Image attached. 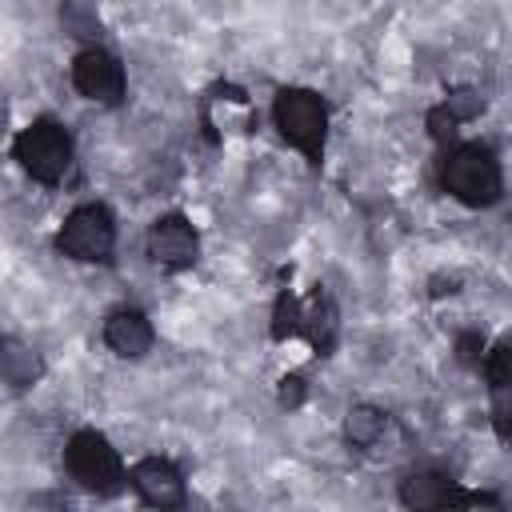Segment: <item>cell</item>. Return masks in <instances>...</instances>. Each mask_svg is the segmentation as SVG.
Wrapping results in <instances>:
<instances>
[{
    "mask_svg": "<svg viewBox=\"0 0 512 512\" xmlns=\"http://www.w3.org/2000/svg\"><path fill=\"white\" fill-rule=\"evenodd\" d=\"M440 184H444L448 196H456L468 208L496 204L500 200V188H504L496 156L488 148H480V144H456V148H448L444 160H440Z\"/></svg>",
    "mask_w": 512,
    "mask_h": 512,
    "instance_id": "obj_1",
    "label": "cell"
},
{
    "mask_svg": "<svg viewBox=\"0 0 512 512\" xmlns=\"http://www.w3.org/2000/svg\"><path fill=\"white\" fill-rule=\"evenodd\" d=\"M276 128L288 144H296L312 164H320L324 156V132H328V112H324V100L308 88H284L276 96Z\"/></svg>",
    "mask_w": 512,
    "mask_h": 512,
    "instance_id": "obj_2",
    "label": "cell"
},
{
    "mask_svg": "<svg viewBox=\"0 0 512 512\" xmlns=\"http://www.w3.org/2000/svg\"><path fill=\"white\" fill-rule=\"evenodd\" d=\"M12 152H16L20 168H24L32 180H40V184H60L64 172L72 168V140H68V132H64L56 120H36V124H28V128L16 136Z\"/></svg>",
    "mask_w": 512,
    "mask_h": 512,
    "instance_id": "obj_3",
    "label": "cell"
},
{
    "mask_svg": "<svg viewBox=\"0 0 512 512\" xmlns=\"http://www.w3.org/2000/svg\"><path fill=\"white\" fill-rule=\"evenodd\" d=\"M112 244H116V224L104 204H80L56 236V248L72 260H108Z\"/></svg>",
    "mask_w": 512,
    "mask_h": 512,
    "instance_id": "obj_4",
    "label": "cell"
},
{
    "mask_svg": "<svg viewBox=\"0 0 512 512\" xmlns=\"http://www.w3.org/2000/svg\"><path fill=\"white\" fill-rule=\"evenodd\" d=\"M68 472L92 488V492H116L124 484V464L116 456V448L100 436V432H76L68 440Z\"/></svg>",
    "mask_w": 512,
    "mask_h": 512,
    "instance_id": "obj_5",
    "label": "cell"
},
{
    "mask_svg": "<svg viewBox=\"0 0 512 512\" xmlns=\"http://www.w3.org/2000/svg\"><path fill=\"white\" fill-rule=\"evenodd\" d=\"M72 84L80 96L96 100V104H116L124 96V68L112 52L104 48H84L72 64Z\"/></svg>",
    "mask_w": 512,
    "mask_h": 512,
    "instance_id": "obj_6",
    "label": "cell"
},
{
    "mask_svg": "<svg viewBox=\"0 0 512 512\" xmlns=\"http://www.w3.org/2000/svg\"><path fill=\"white\" fill-rule=\"evenodd\" d=\"M400 500L408 508H448V504H488V508H500V496L460 492L444 472H412L408 480H400Z\"/></svg>",
    "mask_w": 512,
    "mask_h": 512,
    "instance_id": "obj_7",
    "label": "cell"
},
{
    "mask_svg": "<svg viewBox=\"0 0 512 512\" xmlns=\"http://www.w3.org/2000/svg\"><path fill=\"white\" fill-rule=\"evenodd\" d=\"M196 252H200V240H196V228L184 220V216H160L148 232V256L164 268H188L196 264Z\"/></svg>",
    "mask_w": 512,
    "mask_h": 512,
    "instance_id": "obj_8",
    "label": "cell"
},
{
    "mask_svg": "<svg viewBox=\"0 0 512 512\" xmlns=\"http://www.w3.org/2000/svg\"><path fill=\"white\" fill-rule=\"evenodd\" d=\"M132 488H136L140 500L152 504V508H176V504H184V480H180V472H176L168 460H160V456H148V460H140V464L132 468Z\"/></svg>",
    "mask_w": 512,
    "mask_h": 512,
    "instance_id": "obj_9",
    "label": "cell"
},
{
    "mask_svg": "<svg viewBox=\"0 0 512 512\" xmlns=\"http://www.w3.org/2000/svg\"><path fill=\"white\" fill-rule=\"evenodd\" d=\"M104 344H108L116 356H124V360L144 356V352L152 348V324H148V316L136 312V308L112 312V316L104 320Z\"/></svg>",
    "mask_w": 512,
    "mask_h": 512,
    "instance_id": "obj_10",
    "label": "cell"
},
{
    "mask_svg": "<svg viewBox=\"0 0 512 512\" xmlns=\"http://www.w3.org/2000/svg\"><path fill=\"white\" fill-rule=\"evenodd\" d=\"M300 324L308 328V336H312V344H316V348H328V344H332V328H336V312H332L328 296L312 292L308 308L300 312Z\"/></svg>",
    "mask_w": 512,
    "mask_h": 512,
    "instance_id": "obj_11",
    "label": "cell"
},
{
    "mask_svg": "<svg viewBox=\"0 0 512 512\" xmlns=\"http://www.w3.org/2000/svg\"><path fill=\"white\" fill-rule=\"evenodd\" d=\"M384 412L380 408H372V404H356L352 412H348V420H344V432H348V440L352 444H360V448H368V444H376L380 440V432H384Z\"/></svg>",
    "mask_w": 512,
    "mask_h": 512,
    "instance_id": "obj_12",
    "label": "cell"
},
{
    "mask_svg": "<svg viewBox=\"0 0 512 512\" xmlns=\"http://www.w3.org/2000/svg\"><path fill=\"white\" fill-rule=\"evenodd\" d=\"M4 376H8L16 388H24V384H32V380L40 376V360H36L24 344L4 340Z\"/></svg>",
    "mask_w": 512,
    "mask_h": 512,
    "instance_id": "obj_13",
    "label": "cell"
},
{
    "mask_svg": "<svg viewBox=\"0 0 512 512\" xmlns=\"http://www.w3.org/2000/svg\"><path fill=\"white\" fill-rule=\"evenodd\" d=\"M444 104H448V112H452L460 124H464V120H476V116L484 112V96H480L476 88H456V92H448Z\"/></svg>",
    "mask_w": 512,
    "mask_h": 512,
    "instance_id": "obj_14",
    "label": "cell"
},
{
    "mask_svg": "<svg viewBox=\"0 0 512 512\" xmlns=\"http://www.w3.org/2000/svg\"><path fill=\"white\" fill-rule=\"evenodd\" d=\"M300 312H304V308H300L288 292H280V300H276V320H272V336L284 340L288 332H296V328H300Z\"/></svg>",
    "mask_w": 512,
    "mask_h": 512,
    "instance_id": "obj_15",
    "label": "cell"
},
{
    "mask_svg": "<svg viewBox=\"0 0 512 512\" xmlns=\"http://www.w3.org/2000/svg\"><path fill=\"white\" fill-rule=\"evenodd\" d=\"M488 380L500 392H512V348H496L488 356Z\"/></svg>",
    "mask_w": 512,
    "mask_h": 512,
    "instance_id": "obj_16",
    "label": "cell"
},
{
    "mask_svg": "<svg viewBox=\"0 0 512 512\" xmlns=\"http://www.w3.org/2000/svg\"><path fill=\"white\" fill-rule=\"evenodd\" d=\"M456 128H460V120L448 112V104H436V108L428 112V132H432L436 144H448V140L456 136Z\"/></svg>",
    "mask_w": 512,
    "mask_h": 512,
    "instance_id": "obj_17",
    "label": "cell"
},
{
    "mask_svg": "<svg viewBox=\"0 0 512 512\" xmlns=\"http://www.w3.org/2000/svg\"><path fill=\"white\" fill-rule=\"evenodd\" d=\"M300 400H304V380L300 376H284L280 380V404L284 408H296Z\"/></svg>",
    "mask_w": 512,
    "mask_h": 512,
    "instance_id": "obj_18",
    "label": "cell"
},
{
    "mask_svg": "<svg viewBox=\"0 0 512 512\" xmlns=\"http://www.w3.org/2000/svg\"><path fill=\"white\" fill-rule=\"evenodd\" d=\"M480 348H484V340H480L476 332H468V336L456 340V356H460L464 364H476V360H480Z\"/></svg>",
    "mask_w": 512,
    "mask_h": 512,
    "instance_id": "obj_19",
    "label": "cell"
},
{
    "mask_svg": "<svg viewBox=\"0 0 512 512\" xmlns=\"http://www.w3.org/2000/svg\"><path fill=\"white\" fill-rule=\"evenodd\" d=\"M508 436H512V424H508Z\"/></svg>",
    "mask_w": 512,
    "mask_h": 512,
    "instance_id": "obj_20",
    "label": "cell"
}]
</instances>
